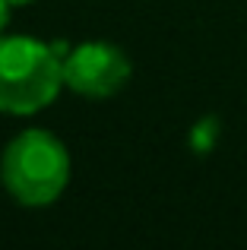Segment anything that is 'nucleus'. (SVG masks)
<instances>
[{"mask_svg":"<svg viewBox=\"0 0 247 250\" xmlns=\"http://www.w3.org/2000/svg\"><path fill=\"white\" fill-rule=\"evenodd\" d=\"M63 85V57L51 44L29 35H0V114H38Z\"/></svg>","mask_w":247,"mask_h":250,"instance_id":"1","label":"nucleus"},{"mask_svg":"<svg viewBox=\"0 0 247 250\" xmlns=\"http://www.w3.org/2000/svg\"><path fill=\"white\" fill-rule=\"evenodd\" d=\"M0 181L19 206H51L70 184V152L48 130H22L3 152Z\"/></svg>","mask_w":247,"mask_h":250,"instance_id":"2","label":"nucleus"},{"mask_svg":"<svg viewBox=\"0 0 247 250\" xmlns=\"http://www.w3.org/2000/svg\"><path fill=\"white\" fill-rule=\"evenodd\" d=\"M216 136H219V121L216 117H206L193 127L190 133V143H193V152H209L216 146Z\"/></svg>","mask_w":247,"mask_h":250,"instance_id":"4","label":"nucleus"},{"mask_svg":"<svg viewBox=\"0 0 247 250\" xmlns=\"http://www.w3.org/2000/svg\"><path fill=\"white\" fill-rule=\"evenodd\" d=\"M130 57L111 42H82L63 57V83L76 95L111 98L130 83Z\"/></svg>","mask_w":247,"mask_h":250,"instance_id":"3","label":"nucleus"},{"mask_svg":"<svg viewBox=\"0 0 247 250\" xmlns=\"http://www.w3.org/2000/svg\"><path fill=\"white\" fill-rule=\"evenodd\" d=\"M10 6H29V3H35V0H6Z\"/></svg>","mask_w":247,"mask_h":250,"instance_id":"6","label":"nucleus"},{"mask_svg":"<svg viewBox=\"0 0 247 250\" xmlns=\"http://www.w3.org/2000/svg\"><path fill=\"white\" fill-rule=\"evenodd\" d=\"M10 10L13 6L6 3V0H0V32H3V25H6V19H10Z\"/></svg>","mask_w":247,"mask_h":250,"instance_id":"5","label":"nucleus"}]
</instances>
